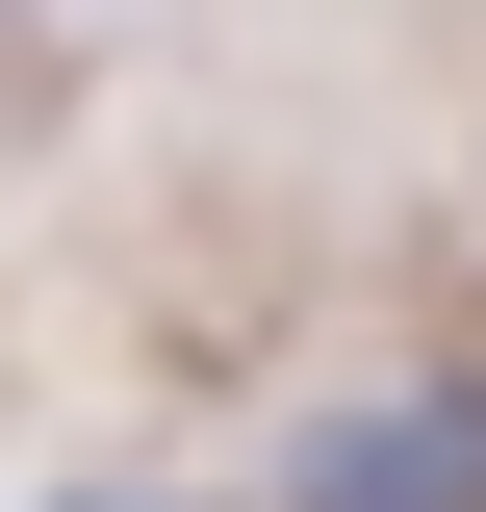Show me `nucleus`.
<instances>
[{"label":"nucleus","mask_w":486,"mask_h":512,"mask_svg":"<svg viewBox=\"0 0 486 512\" xmlns=\"http://www.w3.org/2000/svg\"><path fill=\"white\" fill-rule=\"evenodd\" d=\"M282 512H486V384H384V410H307Z\"/></svg>","instance_id":"nucleus-1"}]
</instances>
